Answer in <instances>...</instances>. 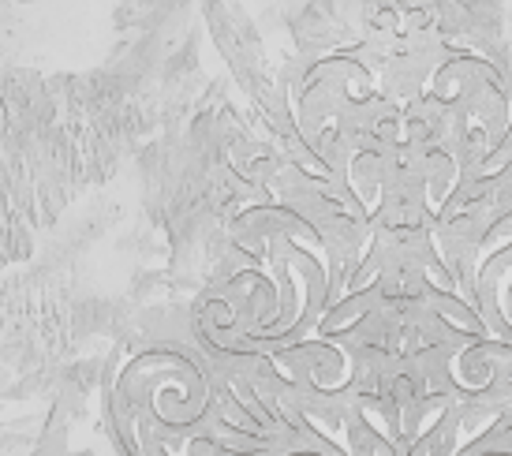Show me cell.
<instances>
[{"instance_id": "6da1fadb", "label": "cell", "mask_w": 512, "mask_h": 456, "mask_svg": "<svg viewBox=\"0 0 512 456\" xmlns=\"http://www.w3.org/2000/svg\"><path fill=\"white\" fill-rule=\"evenodd\" d=\"M105 400L124 456H273L281 445L221 389L195 333L124 352Z\"/></svg>"}]
</instances>
